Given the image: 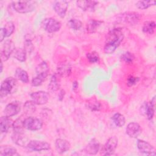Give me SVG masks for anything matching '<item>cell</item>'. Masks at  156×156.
Here are the masks:
<instances>
[{
  "instance_id": "6da1fadb",
  "label": "cell",
  "mask_w": 156,
  "mask_h": 156,
  "mask_svg": "<svg viewBox=\"0 0 156 156\" xmlns=\"http://www.w3.org/2000/svg\"><path fill=\"white\" fill-rule=\"evenodd\" d=\"M124 37L121 28H114L110 30L105 38L104 51L107 54H113L120 45Z\"/></svg>"
},
{
  "instance_id": "7a4b0ae2",
  "label": "cell",
  "mask_w": 156,
  "mask_h": 156,
  "mask_svg": "<svg viewBox=\"0 0 156 156\" xmlns=\"http://www.w3.org/2000/svg\"><path fill=\"white\" fill-rule=\"evenodd\" d=\"M15 11L20 13H27L35 10L36 2L34 1H15L12 2Z\"/></svg>"
},
{
  "instance_id": "3957f363",
  "label": "cell",
  "mask_w": 156,
  "mask_h": 156,
  "mask_svg": "<svg viewBox=\"0 0 156 156\" xmlns=\"http://www.w3.org/2000/svg\"><path fill=\"white\" fill-rule=\"evenodd\" d=\"M17 81L16 78L12 77H7L4 79L0 87V96L1 98L5 97L15 91V88L16 87Z\"/></svg>"
},
{
  "instance_id": "277c9868",
  "label": "cell",
  "mask_w": 156,
  "mask_h": 156,
  "mask_svg": "<svg viewBox=\"0 0 156 156\" xmlns=\"http://www.w3.org/2000/svg\"><path fill=\"white\" fill-rule=\"evenodd\" d=\"M42 27L48 33H54L58 31L62 26L61 23L52 18H46L41 21Z\"/></svg>"
},
{
  "instance_id": "5b68a950",
  "label": "cell",
  "mask_w": 156,
  "mask_h": 156,
  "mask_svg": "<svg viewBox=\"0 0 156 156\" xmlns=\"http://www.w3.org/2000/svg\"><path fill=\"white\" fill-rule=\"evenodd\" d=\"M118 140L115 136L110 137L101 149V154L103 155H112L118 146Z\"/></svg>"
},
{
  "instance_id": "8992f818",
  "label": "cell",
  "mask_w": 156,
  "mask_h": 156,
  "mask_svg": "<svg viewBox=\"0 0 156 156\" xmlns=\"http://www.w3.org/2000/svg\"><path fill=\"white\" fill-rule=\"evenodd\" d=\"M119 20L129 25L137 24L141 18V15L136 12H129L121 13L118 16Z\"/></svg>"
},
{
  "instance_id": "52a82bcc",
  "label": "cell",
  "mask_w": 156,
  "mask_h": 156,
  "mask_svg": "<svg viewBox=\"0 0 156 156\" xmlns=\"http://www.w3.org/2000/svg\"><path fill=\"white\" fill-rule=\"evenodd\" d=\"M15 49V46L13 41L10 40H5L1 49V61H7L11 54L14 52Z\"/></svg>"
},
{
  "instance_id": "ba28073f",
  "label": "cell",
  "mask_w": 156,
  "mask_h": 156,
  "mask_svg": "<svg viewBox=\"0 0 156 156\" xmlns=\"http://www.w3.org/2000/svg\"><path fill=\"white\" fill-rule=\"evenodd\" d=\"M23 126L24 129L31 131H36L41 129L43 122L38 118L29 116L24 119Z\"/></svg>"
},
{
  "instance_id": "9c48e42d",
  "label": "cell",
  "mask_w": 156,
  "mask_h": 156,
  "mask_svg": "<svg viewBox=\"0 0 156 156\" xmlns=\"http://www.w3.org/2000/svg\"><path fill=\"white\" fill-rule=\"evenodd\" d=\"M26 147L30 151L39 152L49 150L51 148V145L46 141L34 140L29 141Z\"/></svg>"
},
{
  "instance_id": "30bf717a",
  "label": "cell",
  "mask_w": 156,
  "mask_h": 156,
  "mask_svg": "<svg viewBox=\"0 0 156 156\" xmlns=\"http://www.w3.org/2000/svg\"><path fill=\"white\" fill-rule=\"evenodd\" d=\"M30 96L31 101L36 105H43L48 102L49 95L46 91H38L32 93Z\"/></svg>"
},
{
  "instance_id": "8fae6325",
  "label": "cell",
  "mask_w": 156,
  "mask_h": 156,
  "mask_svg": "<svg viewBox=\"0 0 156 156\" xmlns=\"http://www.w3.org/2000/svg\"><path fill=\"white\" fill-rule=\"evenodd\" d=\"M136 145L140 152L148 155H155V148L148 142L143 140H138Z\"/></svg>"
},
{
  "instance_id": "7c38bea8",
  "label": "cell",
  "mask_w": 156,
  "mask_h": 156,
  "mask_svg": "<svg viewBox=\"0 0 156 156\" xmlns=\"http://www.w3.org/2000/svg\"><path fill=\"white\" fill-rule=\"evenodd\" d=\"M21 110V104L20 102L14 101L8 104L4 110V116L8 117H12L13 116L18 114Z\"/></svg>"
},
{
  "instance_id": "4fadbf2b",
  "label": "cell",
  "mask_w": 156,
  "mask_h": 156,
  "mask_svg": "<svg viewBox=\"0 0 156 156\" xmlns=\"http://www.w3.org/2000/svg\"><path fill=\"white\" fill-rule=\"evenodd\" d=\"M68 6L69 3L68 1H57L53 4V9L60 18H64L66 15Z\"/></svg>"
},
{
  "instance_id": "5bb4252c",
  "label": "cell",
  "mask_w": 156,
  "mask_h": 156,
  "mask_svg": "<svg viewBox=\"0 0 156 156\" xmlns=\"http://www.w3.org/2000/svg\"><path fill=\"white\" fill-rule=\"evenodd\" d=\"M141 127L140 125L135 122H132L128 124L126 129L127 135L132 138H137L141 133Z\"/></svg>"
},
{
  "instance_id": "9a60e30c",
  "label": "cell",
  "mask_w": 156,
  "mask_h": 156,
  "mask_svg": "<svg viewBox=\"0 0 156 156\" xmlns=\"http://www.w3.org/2000/svg\"><path fill=\"white\" fill-rule=\"evenodd\" d=\"M155 105H153L151 101L144 102L141 106V113L145 115L149 120H151L154 115Z\"/></svg>"
},
{
  "instance_id": "2e32d148",
  "label": "cell",
  "mask_w": 156,
  "mask_h": 156,
  "mask_svg": "<svg viewBox=\"0 0 156 156\" xmlns=\"http://www.w3.org/2000/svg\"><path fill=\"white\" fill-rule=\"evenodd\" d=\"M49 68L45 61H43L39 63L35 68V73L38 77L44 80L49 74Z\"/></svg>"
},
{
  "instance_id": "e0dca14e",
  "label": "cell",
  "mask_w": 156,
  "mask_h": 156,
  "mask_svg": "<svg viewBox=\"0 0 156 156\" xmlns=\"http://www.w3.org/2000/svg\"><path fill=\"white\" fill-rule=\"evenodd\" d=\"M98 2L94 1H76L77 6L83 11L93 12Z\"/></svg>"
},
{
  "instance_id": "ac0fdd59",
  "label": "cell",
  "mask_w": 156,
  "mask_h": 156,
  "mask_svg": "<svg viewBox=\"0 0 156 156\" xmlns=\"http://www.w3.org/2000/svg\"><path fill=\"white\" fill-rule=\"evenodd\" d=\"M55 147L58 153L63 154L70 149L71 145L67 140L62 138H57L55 141Z\"/></svg>"
},
{
  "instance_id": "d6986e66",
  "label": "cell",
  "mask_w": 156,
  "mask_h": 156,
  "mask_svg": "<svg viewBox=\"0 0 156 156\" xmlns=\"http://www.w3.org/2000/svg\"><path fill=\"white\" fill-rule=\"evenodd\" d=\"M100 149V144L99 141L93 138L90 141L85 148V151L89 155H96Z\"/></svg>"
},
{
  "instance_id": "ffe728a7",
  "label": "cell",
  "mask_w": 156,
  "mask_h": 156,
  "mask_svg": "<svg viewBox=\"0 0 156 156\" xmlns=\"http://www.w3.org/2000/svg\"><path fill=\"white\" fill-rule=\"evenodd\" d=\"M72 68L69 63H60L57 69V74L61 77H68L71 74Z\"/></svg>"
},
{
  "instance_id": "44dd1931",
  "label": "cell",
  "mask_w": 156,
  "mask_h": 156,
  "mask_svg": "<svg viewBox=\"0 0 156 156\" xmlns=\"http://www.w3.org/2000/svg\"><path fill=\"white\" fill-rule=\"evenodd\" d=\"M13 122L10 117L2 116L0 118V130L2 133H6L12 127Z\"/></svg>"
},
{
  "instance_id": "7402d4cb",
  "label": "cell",
  "mask_w": 156,
  "mask_h": 156,
  "mask_svg": "<svg viewBox=\"0 0 156 156\" xmlns=\"http://www.w3.org/2000/svg\"><path fill=\"white\" fill-rule=\"evenodd\" d=\"M12 140L17 145L24 147V146H27V138L23 134V133L20 132H14V133L12 136Z\"/></svg>"
},
{
  "instance_id": "603a6c76",
  "label": "cell",
  "mask_w": 156,
  "mask_h": 156,
  "mask_svg": "<svg viewBox=\"0 0 156 156\" xmlns=\"http://www.w3.org/2000/svg\"><path fill=\"white\" fill-rule=\"evenodd\" d=\"M103 22L94 19H90L88 21L86 25L87 32L89 34H93L96 32L98 28L101 25Z\"/></svg>"
},
{
  "instance_id": "cb8c5ba5",
  "label": "cell",
  "mask_w": 156,
  "mask_h": 156,
  "mask_svg": "<svg viewBox=\"0 0 156 156\" xmlns=\"http://www.w3.org/2000/svg\"><path fill=\"white\" fill-rule=\"evenodd\" d=\"M0 155L2 156H13L19 155L17 150L11 146H1Z\"/></svg>"
},
{
  "instance_id": "d4e9b609",
  "label": "cell",
  "mask_w": 156,
  "mask_h": 156,
  "mask_svg": "<svg viewBox=\"0 0 156 156\" xmlns=\"http://www.w3.org/2000/svg\"><path fill=\"white\" fill-rule=\"evenodd\" d=\"M15 78L22 82L23 83H27L29 82V76L27 73V71L21 68H18L15 70Z\"/></svg>"
},
{
  "instance_id": "484cf974",
  "label": "cell",
  "mask_w": 156,
  "mask_h": 156,
  "mask_svg": "<svg viewBox=\"0 0 156 156\" xmlns=\"http://www.w3.org/2000/svg\"><path fill=\"white\" fill-rule=\"evenodd\" d=\"M155 29V23L153 21H147L143 24V32L147 34L152 35L154 33Z\"/></svg>"
},
{
  "instance_id": "4316f807",
  "label": "cell",
  "mask_w": 156,
  "mask_h": 156,
  "mask_svg": "<svg viewBox=\"0 0 156 156\" xmlns=\"http://www.w3.org/2000/svg\"><path fill=\"white\" fill-rule=\"evenodd\" d=\"M112 119L114 124L118 127H121L124 126L126 123V119L124 115L119 113H115L112 118Z\"/></svg>"
},
{
  "instance_id": "83f0119b",
  "label": "cell",
  "mask_w": 156,
  "mask_h": 156,
  "mask_svg": "<svg viewBox=\"0 0 156 156\" xmlns=\"http://www.w3.org/2000/svg\"><path fill=\"white\" fill-rule=\"evenodd\" d=\"M86 106L91 111L98 112L101 108V103L95 99H90L86 102Z\"/></svg>"
},
{
  "instance_id": "f1b7e54d",
  "label": "cell",
  "mask_w": 156,
  "mask_h": 156,
  "mask_svg": "<svg viewBox=\"0 0 156 156\" xmlns=\"http://www.w3.org/2000/svg\"><path fill=\"white\" fill-rule=\"evenodd\" d=\"M48 88L51 91H57L59 90L60 83L57 79V74H54L51 76L49 83L48 84Z\"/></svg>"
},
{
  "instance_id": "f546056e",
  "label": "cell",
  "mask_w": 156,
  "mask_h": 156,
  "mask_svg": "<svg viewBox=\"0 0 156 156\" xmlns=\"http://www.w3.org/2000/svg\"><path fill=\"white\" fill-rule=\"evenodd\" d=\"M26 54L27 52L24 48H20L15 50L13 52V56L17 60L21 62H23L26 59Z\"/></svg>"
},
{
  "instance_id": "4dcf8cb0",
  "label": "cell",
  "mask_w": 156,
  "mask_h": 156,
  "mask_svg": "<svg viewBox=\"0 0 156 156\" xmlns=\"http://www.w3.org/2000/svg\"><path fill=\"white\" fill-rule=\"evenodd\" d=\"M24 119H23L22 116L20 118L16 119L13 123L12 127L13 129L14 132H20L23 133V129H24L23 126V121Z\"/></svg>"
},
{
  "instance_id": "1f68e13d",
  "label": "cell",
  "mask_w": 156,
  "mask_h": 156,
  "mask_svg": "<svg viewBox=\"0 0 156 156\" xmlns=\"http://www.w3.org/2000/svg\"><path fill=\"white\" fill-rule=\"evenodd\" d=\"M136 7L139 9H146L155 5V1H138L136 2Z\"/></svg>"
},
{
  "instance_id": "d6a6232c",
  "label": "cell",
  "mask_w": 156,
  "mask_h": 156,
  "mask_svg": "<svg viewBox=\"0 0 156 156\" xmlns=\"http://www.w3.org/2000/svg\"><path fill=\"white\" fill-rule=\"evenodd\" d=\"M68 25L71 29L74 30H78L82 27V23L78 19L71 18L68 21Z\"/></svg>"
},
{
  "instance_id": "836d02e7",
  "label": "cell",
  "mask_w": 156,
  "mask_h": 156,
  "mask_svg": "<svg viewBox=\"0 0 156 156\" xmlns=\"http://www.w3.org/2000/svg\"><path fill=\"white\" fill-rule=\"evenodd\" d=\"M5 35V37L10 36L15 30V25L12 21H8L5 23L4 27H2Z\"/></svg>"
},
{
  "instance_id": "e575fe53",
  "label": "cell",
  "mask_w": 156,
  "mask_h": 156,
  "mask_svg": "<svg viewBox=\"0 0 156 156\" xmlns=\"http://www.w3.org/2000/svg\"><path fill=\"white\" fill-rule=\"evenodd\" d=\"M121 58L127 64H131L133 63L134 59H135V56L134 55L129 52V51H127V52H124L122 55H121Z\"/></svg>"
},
{
  "instance_id": "d590c367",
  "label": "cell",
  "mask_w": 156,
  "mask_h": 156,
  "mask_svg": "<svg viewBox=\"0 0 156 156\" xmlns=\"http://www.w3.org/2000/svg\"><path fill=\"white\" fill-rule=\"evenodd\" d=\"M87 58L90 63H95L99 62V56L98 52L95 51H92L87 54Z\"/></svg>"
},
{
  "instance_id": "8d00e7d4",
  "label": "cell",
  "mask_w": 156,
  "mask_h": 156,
  "mask_svg": "<svg viewBox=\"0 0 156 156\" xmlns=\"http://www.w3.org/2000/svg\"><path fill=\"white\" fill-rule=\"evenodd\" d=\"M35 105L36 104L32 101H27L25 102L24 105V109L27 113H34L36 110Z\"/></svg>"
},
{
  "instance_id": "74e56055",
  "label": "cell",
  "mask_w": 156,
  "mask_h": 156,
  "mask_svg": "<svg viewBox=\"0 0 156 156\" xmlns=\"http://www.w3.org/2000/svg\"><path fill=\"white\" fill-rule=\"evenodd\" d=\"M24 49L26 50L27 52L30 53L34 50V45L32 42L30 38H26L24 41Z\"/></svg>"
},
{
  "instance_id": "f35d334b",
  "label": "cell",
  "mask_w": 156,
  "mask_h": 156,
  "mask_svg": "<svg viewBox=\"0 0 156 156\" xmlns=\"http://www.w3.org/2000/svg\"><path fill=\"white\" fill-rule=\"evenodd\" d=\"M139 80V78L135 77L132 75H130L128 76L127 79V85L128 87H132L135 85L138 81Z\"/></svg>"
},
{
  "instance_id": "ab89813d",
  "label": "cell",
  "mask_w": 156,
  "mask_h": 156,
  "mask_svg": "<svg viewBox=\"0 0 156 156\" xmlns=\"http://www.w3.org/2000/svg\"><path fill=\"white\" fill-rule=\"evenodd\" d=\"M43 81L44 80H42L41 79L38 77L37 76H35V77H33V79H32L31 84L33 87H38V86L41 85Z\"/></svg>"
},
{
  "instance_id": "60d3db41",
  "label": "cell",
  "mask_w": 156,
  "mask_h": 156,
  "mask_svg": "<svg viewBox=\"0 0 156 156\" xmlns=\"http://www.w3.org/2000/svg\"><path fill=\"white\" fill-rule=\"evenodd\" d=\"M65 91L64 90H60L59 93H58V99L60 101H62L64 97H65Z\"/></svg>"
},
{
  "instance_id": "b9f144b4",
  "label": "cell",
  "mask_w": 156,
  "mask_h": 156,
  "mask_svg": "<svg viewBox=\"0 0 156 156\" xmlns=\"http://www.w3.org/2000/svg\"><path fill=\"white\" fill-rule=\"evenodd\" d=\"M5 38V33L4 32L3 29L1 28V30H0V42H2L4 40Z\"/></svg>"
},
{
  "instance_id": "7bdbcfd3",
  "label": "cell",
  "mask_w": 156,
  "mask_h": 156,
  "mask_svg": "<svg viewBox=\"0 0 156 156\" xmlns=\"http://www.w3.org/2000/svg\"><path fill=\"white\" fill-rule=\"evenodd\" d=\"M78 87H79L78 82L77 81H74L73 82V91H76V90L78 88Z\"/></svg>"
},
{
  "instance_id": "ee69618b",
  "label": "cell",
  "mask_w": 156,
  "mask_h": 156,
  "mask_svg": "<svg viewBox=\"0 0 156 156\" xmlns=\"http://www.w3.org/2000/svg\"><path fill=\"white\" fill-rule=\"evenodd\" d=\"M2 69H3V63H2V61H1V73L2 72Z\"/></svg>"
}]
</instances>
